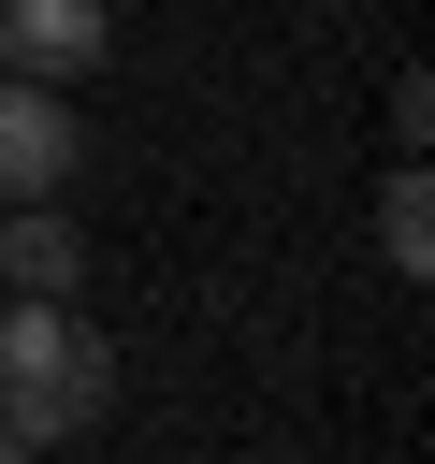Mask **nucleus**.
<instances>
[{
  "label": "nucleus",
  "instance_id": "1",
  "mask_svg": "<svg viewBox=\"0 0 435 464\" xmlns=\"http://www.w3.org/2000/svg\"><path fill=\"white\" fill-rule=\"evenodd\" d=\"M87 420H116V334L72 290H0V435L58 450Z\"/></svg>",
  "mask_w": 435,
  "mask_h": 464
},
{
  "label": "nucleus",
  "instance_id": "2",
  "mask_svg": "<svg viewBox=\"0 0 435 464\" xmlns=\"http://www.w3.org/2000/svg\"><path fill=\"white\" fill-rule=\"evenodd\" d=\"M72 174H87V116L29 72H0V203H58Z\"/></svg>",
  "mask_w": 435,
  "mask_h": 464
},
{
  "label": "nucleus",
  "instance_id": "3",
  "mask_svg": "<svg viewBox=\"0 0 435 464\" xmlns=\"http://www.w3.org/2000/svg\"><path fill=\"white\" fill-rule=\"evenodd\" d=\"M102 58H116V14H102V0H0V72L72 87V72H102Z\"/></svg>",
  "mask_w": 435,
  "mask_h": 464
},
{
  "label": "nucleus",
  "instance_id": "4",
  "mask_svg": "<svg viewBox=\"0 0 435 464\" xmlns=\"http://www.w3.org/2000/svg\"><path fill=\"white\" fill-rule=\"evenodd\" d=\"M0 290H87V232L58 203H0Z\"/></svg>",
  "mask_w": 435,
  "mask_h": 464
},
{
  "label": "nucleus",
  "instance_id": "5",
  "mask_svg": "<svg viewBox=\"0 0 435 464\" xmlns=\"http://www.w3.org/2000/svg\"><path fill=\"white\" fill-rule=\"evenodd\" d=\"M377 261H392V276H435V188H420V160L377 188Z\"/></svg>",
  "mask_w": 435,
  "mask_h": 464
},
{
  "label": "nucleus",
  "instance_id": "6",
  "mask_svg": "<svg viewBox=\"0 0 435 464\" xmlns=\"http://www.w3.org/2000/svg\"><path fill=\"white\" fill-rule=\"evenodd\" d=\"M0 464H44V450H29V435H0Z\"/></svg>",
  "mask_w": 435,
  "mask_h": 464
},
{
  "label": "nucleus",
  "instance_id": "7",
  "mask_svg": "<svg viewBox=\"0 0 435 464\" xmlns=\"http://www.w3.org/2000/svg\"><path fill=\"white\" fill-rule=\"evenodd\" d=\"M246 464H261V450H246Z\"/></svg>",
  "mask_w": 435,
  "mask_h": 464
}]
</instances>
